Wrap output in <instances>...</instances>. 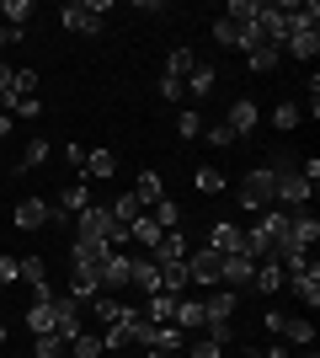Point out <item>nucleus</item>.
<instances>
[{
	"mask_svg": "<svg viewBox=\"0 0 320 358\" xmlns=\"http://www.w3.org/2000/svg\"><path fill=\"white\" fill-rule=\"evenodd\" d=\"M235 198H241V209L245 214H267V209H277V182H273V171L267 166H251L241 177V187H235Z\"/></svg>",
	"mask_w": 320,
	"mask_h": 358,
	"instance_id": "1",
	"label": "nucleus"
},
{
	"mask_svg": "<svg viewBox=\"0 0 320 358\" xmlns=\"http://www.w3.org/2000/svg\"><path fill=\"white\" fill-rule=\"evenodd\" d=\"M107 0H70L59 11V22H64V32H80V38H96V32L107 27Z\"/></svg>",
	"mask_w": 320,
	"mask_h": 358,
	"instance_id": "2",
	"label": "nucleus"
},
{
	"mask_svg": "<svg viewBox=\"0 0 320 358\" xmlns=\"http://www.w3.org/2000/svg\"><path fill=\"white\" fill-rule=\"evenodd\" d=\"M80 331H86V305L70 294H54V337L59 343H75Z\"/></svg>",
	"mask_w": 320,
	"mask_h": 358,
	"instance_id": "3",
	"label": "nucleus"
},
{
	"mask_svg": "<svg viewBox=\"0 0 320 358\" xmlns=\"http://www.w3.org/2000/svg\"><path fill=\"white\" fill-rule=\"evenodd\" d=\"M219 262H224V257L213 252V246H198V252H187V284L219 289Z\"/></svg>",
	"mask_w": 320,
	"mask_h": 358,
	"instance_id": "4",
	"label": "nucleus"
},
{
	"mask_svg": "<svg viewBox=\"0 0 320 358\" xmlns=\"http://www.w3.org/2000/svg\"><path fill=\"white\" fill-rule=\"evenodd\" d=\"M257 123H261V107L251 102V96H235V102H229L224 129H229L235 139H251V134H257Z\"/></svg>",
	"mask_w": 320,
	"mask_h": 358,
	"instance_id": "5",
	"label": "nucleus"
},
{
	"mask_svg": "<svg viewBox=\"0 0 320 358\" xmlns=\"http://www.w3.org/2000/svg\"><path fill=\"white\" fill-rule=\"evenodd\" d=\"M107 257H112V246H107L102 236H75L70 241V268H91L96 273Z\"/></svg>",
	"mask_w": 320,
	"mask_h": 358,
	"instance_id": "6",
	"label": "nucleus"
},
{
	"mask_svg": "<svg viewBox=\"0 0 320 358\" xmlns=\"http://www.w3.org/2000/svg\"><path fill=\"white\" fill-rule=\"evenodd\" d=\"M128 268H134V252H112L96 268V278H102V294H123L128 289Z\"/></svg>",
	"mask_w": 320,
	"mask_h": 358,
	"instance_id": "7",
	"label": "nucleus"
},
{
	"mask_svg": "<svg viewBox=\"0 0 320 358\" xmlns=\"http://www.w3.org/2000/svg\"><path fill=\"white\" fill-rule=\"evenodd\" d=\"M283 289H294V294H299V299L310 305V310H315V305H320V262L310 257V262H305L299 273H289V284H283Z\"/></svg>",
	"mask_w": 320,
	"mask_h": 358,
	"instance_id": "8",
	"label": "nucleus"
},
{
	"mask_svg": "<svg viewBox=\"0 0 320 358\" xmlns=\"http://www.w3.org/2000/svg\"><path fill=\"white\" fill-rule=\"evenodd\" d=\"M187 252H192V246H187L182 230H166V236H160V246L150 252V262H155V268H182Z\"/></svg>",
	"mask_w": 320,
	"mask_h": 358,
	"instance_id": "9",
	"label": "nucleus"
},
{
	"mask_svg": "<svg viewBox=\"0 0 320 358\" xmlns=\"http://www.w3.org/2000/svg\"><path fill=\"white\" fill-rule=\"evenodd\" d=\"M251 273H257V262H251L245 252H235V257L219 262V284L224 289H251Z\"/></svg>",
	"mask_w": 320,
	"mask_h": 358,
	"instance_id": "10",
	"label": "nucleus"
},
{
	"mask_svg": "<svg viewBox=\"0 0 320 358\" xmlns=\"http://www.w3.org/2000/svg\"><path fill=\"white\" fill-rule=\"evenodd\" d=\"M128 289H139V294H160V268L150 262V252H134V268H128Z\"/></svg>",
	"mask_w": 320,
	"mask_h": 358,
	"instance_id": "11",
	"label": "nucleus"
},
{
	"mask_svg": "<svg viewBox=\"0 0 320 358\" xmlns=\"http://www.w3.org/2000/svg\"><path fill=\"white\" fill-rule=\"evenodd\" d=\"M11 224L16 230H48V198H22L11 209Z\"/></svg>",
	"mask_w": 320,
	"mask_h": 358,
	"instance_id": "12",
	"label": "nucleus"
},
{
	"mask_svg": "<svg viewBox=\"0 0 320 358\" xmlns=\"http://www.w3.org/2000/svg\"><path fill=\"white\" fill-rule=\"evenodd\" d=\"M208 246L219 257H235V252H245V230H241V224H229V220H219L208 230Z\"/></svg>",
	"mask_w": 320,
	"mask_h": 358,
	"instance_id": "13",
	"label": "nucleus"
},
{
	"mask_svg": "<svg viewBox=\"0 0 320 358\" xmlns=\"http://www.w3.org/2000/svg\"><path fill=\"white\" fill-rule=\"evenodd\" d=\"M123 310H128V305H123L118 294H96L91 305H86V315H91V321H96V331H107V327H112V321H123Z\"/></svg>",
	"mask_w": 320,
	"mask_h": 358,
	"instance_id": "14",
	"label": "nucleus"
},
{
	"mask_svg": "<svg viewBox=\"0 0 320 358\" xmlns=\"http://www.w3.org/2000/svg\"><path fill=\"white\" fill-rule=\"evenodd\" d=\"M213 80H219V75H213V64H192V70H187V80H182V96H192V102H203V96H213Z\"/></svg>",
	"mask_w": 320,
	"mask_h": 358,
	"instance_id": "15",
	"label": "nucleus"
},
{
	"mask_svg": "<svg viewBox=\"0 0 320 358\" xmlns=\"http://www.w3.org/2000/svg\"><path fill=\"white\" fill-rule=\"evenodd\" d=\"M160 236H166V230L155 224V214H139V220L128 224V246H139V252H155V246H160Z\"/></svg>",
	"mask_w": 320,
	"mask_h": 358,
	"instance_id": "16",
	"label": "nucleus"
},
{
	"mask_svg": "<svg viewBox=\"0 0 320 358\" xmlns=\"http://www.w3.org/2000/svg\"><path fill=\"white\" fill-rule=\"evenodd\" d=\"M283 343H294V348H315V321L310 315H283V331H277Z\"/></svg>",
	"mask_w": 320,
	"mask_h": 358,
	"instance_id": "17",
	"label": "nucleus"
},
{
	"mask_svg": "<svg viewBox=\"0 0 320 358\" xmlns=\"http://www.w3.org/2000/svg\"><path fill=\"white\" fill-rule=\"evenodd\" d=\"M283 284H289V273L277 268L273 257H261V262H257V273H251V289H261V294H277Z\"/></svg>",
	"mask_w": 320,
	"mask_h": 358,
	"instance_id": "18",
	"label": "nucleus"
},
{
	"mask_svg": "<svg viewBox=\"0 0 320 358\" xmlns=\"http://www.w3.org/2000/svg\"><path fill=\"white\" fill-rule=\"evenodd\" d=\"M43 161H48V139H27V145H22V155L11 161V177H27V171H38Z\"/></svg>",
	"mask_w": 320,
	"mask_h": 358,
	"instance_id": "19",
	"label": "nucleus"
},
{
	"mask_svg": "<svg viewBox=\"0 0 320 358\" xmlns=\"http://www.w3.org/2000/svg\"><path fill=\"white\" fill-rule=\"evenodd\" d=\"M171 327H182V331H203V299L182 294V299H176V310H171Z\"/></svg>",
	"mask_w": 320,
	"mask_h": 358,
	"instance_id": "20",
	"label": "nucleus"
},
{
	"mask_svg": "<svg viewBox=\"0 0 320 358\" xmlns=\"http://www.w3.org/2000/svg\"><path fill=\"white\" fill-rule=\"evenodd\" d=\"M112 171H118V155H112V150H107V145L86 150V177H91V182H107V177H112Z\"/></svg>",
	"mask_w": 320,
	"mask_h": 358,
	"instance_id": "21",
	"label": "nucleus"
},
{
	"mask_svg": "<svg viewBox=\"0 0 320 358\" xmlns=\"http://www.w3.org/2000/svg\"><path fill=\"white\" fill-rule=\"evenodd\" d=\"M134 198H139V209H155V203L166 198V187H160V171H139V182H134Z\"/></svg>",
	"mask_w": 320,
	"mask_h": 358,
	"instance_id": "22",
	"label": "nucleus"
},
{
	"mask_svg": "<svg viewBox=\"0 0 320 358\" xmlns=\"http://www.w3.org/2000/svg\"><path fill=\"white\" fill-rule=\"evenodd\" d=\"M27 331L32 337H48V331H54V299H32L27 305Z\"/></svg>",
	"mask_w": 320,
	"mask_h": 358,
	"instance_id": "23",
	"label": "nucleus"
},
{
	"mask_svg": "<svg viewBox=\"0 0 320 358\" xmlns=\"http://www.w3.org/2000/svg\"><path fill=\"white\" fill-rule=\"evenodd\" d=\"M283 48H289V54H294V59H315V54H320V32H289V38H283Z\"/></svg>",
	"mask_w": 320,
	"mask_h": 358,
	"instance_id": "24",
	"label": "nucleus"
},
{
	"mask_svg": "<svg viewBox=\"0 0 320 358\" xmlns=\"http://www.w3.org/2000/svg\"><path fill=\"white\" fill-rule=\"evenodd\" d=\"M171 310H176V299L171 294H144V321H155V327H171Z\"/></svg>",
	"mask_w": 320,
	"mask_h": 358,
	"instance_id": "25",
	"label": "nucleus"
},
{
	"mask_svg": "<svg viewBox=\"0 0 320 358\" xmlns=\"http://www.w3.org/2000/svg\"><path fill=\"white\" fill-rule=\"evenodd\" d=\"M192 64H198V54H192V48H171V54H166V70H160V75H166V80H187V70H192Z\"/></svg>",
	"mask_w": 320,
	"mask_h": 358,
	"instance_id": "26",
	"label": "nucleus"
},
{
	"mask_svg": "<svg viewBox=\"0 0 320 358\" xmlns=\"http://www.w3.org/2000/svg\"><path fill=\"white\" fill-rule=\"evenodd\" d=\"M16 273H22V284H27V289L48 284V262H43V257H16Z\"/></svg>",
	"mask_w": 320,
	"mask_h": 358,
	"instance_id": "27",
	"label": "nucleus"
},
{
	"mask_svg": "<svg viewBox=\"0 0 320 358\" xmlns=\"http://www.w3.org/2000/svg\"><path fill=\"white\" fill-rule=\"evenodd\" d=\"M27 96H38V70H16V75H11V96H6V107H11V102H27Z\"/></svg>",
	"mask_w": 320,
	"mask_h": 358,
	"instance_id": "28",
	"label": "nucleus"
},
{
	"mask_svg": "<svg viewBox=\"0 0 320 358\" xmlns=\"http://www.w3.org/2000/svg\"><path fill=\"white\" fill-rule=\"evenodd\" d=\"M70 358H107V348H102V331H80L75 343H70Z\"/></svg>",
	"mask_w": 320,
	"mask_h": 358,
	"instance_id": "29",
	"label": "nucleus"
},
{
	"mask_svg": "<svg viewBox=\"0 0 320 358\" xmlns=\"http://www.w3.org/2000/svg\"><path fill=\"white\" fill-rule=\"evenodd\" d=\"M299 118H305V113H299V102H277V107H273V129H277V134H294V129H299Z\"/></svg>",
	"mask_w": 320,
	"mask_h": 358,
	"instance_id": "30",
	"label": "nucleus"
},
{
	"mask_svg": "<svg viewBox=\"0 0 320 358\" xmlns=\"http://www.w3.org/2000/svg\"><path fill=\"white\" fill-rule=\"evenodd\" d=\"M257 11H261V0H229V6H224V16L235 22V27H251Z\"/></svg>",
	"mask_w": 320,
	"mask_h": 358,
	"instance_id": "31",
	"label": "nucleus"
},
{
	"mask_svg": "<svg viewBox=\"0 0 320 358\" xmlns=\"http://www.w3.org/2000/svg\"><path fill=\"white\" fill-rule=\"evenodd\" d=\"M144 214H155V224H160V230H176V224H182V203H171V198H160V203H155V209H144Z\"/></svg>",
	"mask_w": 320,
	"mask_h": 358,
	"instance_id": "32",
	"label": "nucleus"
},
{
	"mask_svg": "<svg viewBox=\"0 0 320 358\" xmlns=\"http://www.w3.org/2000/svg\"><path fill=\"white\" fill-rule=\"evenodd\" d=\"M107 209H112V220H118V224H134L139 214H144V209H139V198H134V193H123V198H112V203H107Z\"/></svg>",
	"mask_w": 320,
	"mask_h": 358,
	"instance_id": "33",
	"label": "nucleus"
},
{
	"mask_svg": "<svg viewBox=\"0 0 320 358\" xmlns=\"http://www.w3.org/2000/svg\"><path fill=\"white\" fill-rule=\"evenodd\" d=\"M192 182H198V193H224V171H219V166H198V177H192Z\"/></svg>",
	"mask_w": 320,
	"mask_h": 358,
	"instance_id": "34",
	"label": "nucleus"
},
{
	"mask_svg": "<svg viewBox=\"0 0 320 358\" xmlns=\"http://www.w3.org/2000/svg\"><path fill=\"white\" fill-rule=\"evenodd\" d=\"M176 134H182V139H203V113H198V107H182V118H176Z\"/></svg>",
	"mask_w": 320,
	"mask_h": 358,
	"instance_id": "35",
	"label": "nucleus"
},
{
	"mask_svg": "<svg viewBox=\"0 0 320 358\" xmlns=\"http://www.w3.org/2000/svg\"><path fill=\"white\" fill-rule=\"evenodd\" d=\"M32 358H70V343H59V337L48 331V337H38V343H32Z\"/></svg>",
	"mask_w": 320,
	"mask_h": 358,
	"instance_id": "36",
	"label": "nucleus"
},
{
	"mask_svg": "<svg viewBox=\"0 0 320 358\" xmlns=\"http://www.w3.org/2000/svg\"><path fill=\"white\" fill-rule=\"evenodd\" d=\"M213 43L219 48H241V27H235L229 16H219V22H213Z\"/></svg>",
	"mask_w": 320,
	"mask_h": 358,
	"instance_id": "37",
	"label": "nucleus"
},
{
	"mask_svg": "<svg viewBox=\"0 0 320 358\" xmlns=\"http://www.w3.org/2000/svg\"><path fill=\"white\" fill-rule=\"evenodd\" d=\"M0 6H6V27H27L32 0H0Z\"/></svg>",
	"mask_w": 320,
	"mask_h": 358,
	"instance_id": "38",
	"label": "nucleus"
},
{
	"mask_svg": "<svg viewBox=\"0 0 320 358\" xmlns=\"http://www.w3.org/2000/svg\"><path fill=\"white\" fill-rule=\"evenodd\" d=\"M150 348H160V353H182V327H160Z\"/></svg>",
	"mask_w": 320,
	"mask_h": 358,
	"instance_id": "39",
	"label": "nucleus"
},
{
	"mask_svg": "<svg viewBox=\"0 0 320 358\" xmlns=\"http://www.w3.org/2000/svg\"><path fill=\"white\" fill-rule=\"evenodd\" d=\"M187 358H224V343H213V337H198L192 348H182Z\"/></svg>",
	"mask_w": 320,
	"mask_h": 358,
	"instance_id": "40",
	"label": "nucleus"
},
{
	"mask_svg": "<svg viewBox=\"0 0 320 358\" xmlns=\"http://www.w3.org/2000/svg\"><path fill=\"white\" fill-rule=\"evenodd\" d=\"M203 139H208V145H219V150H224V145H235V134H229L224 123H203Z\"/></svg>",
	"mask_w": 320,
	"mask_h": 358,
	"instance_id": "41",
	"label": "nucleus"
},
{
	"mask_svg": "<svg viewBox=\"0 0 320 358\" xmlns=\"http://www.w3.org/2000/svg\"><path fill=\"white\" fill-rule=\"evenodd\" d=\"M6 113H11V118H38V113H43V102H38V96H27V102H11Z\"/></svg>",
	"mask_w": 320,
	"mask_h": 358,
	"instance_id": "42",
	"label": "nucleus"
},
{
	"mask_svg": "<svg viewBox=\"0 0 320 358\" xmlns=\"http://www.w3.org/2000/svg\"><path fill=\"white\" fill-rule=\"evenodd\" d=\"M22 284V273H16V257H0V289Z\"/></svg>",
	"mask_w": 320,
	"mask_h": 358,
	"instance_id": "43",
	"label": "nucleus"
},
{
	"mask_svg": "<svg viewBox=\"0 0 320 358\" xmlns=\"http://www.w3.org/2000/svg\"><path fill=\"white\" fill-rule=\"evenodd\" d=\"M310 118H320V75H310ZM305 107H299V113H305Z\"/></svg>",
	"mask_w": 320,
	"mask_h": 358,
	"instance_id": "44",
	"label": "nucleus"
},
{
	"mask_svg": "<svg viewBox=\"0 0 320 358\" xmlns=\"http://www.w3.org/2000/svg\"><path fill=\"white\" fill-rule=\"evenodd\" d=\"M64 161H70L80 177H86V145H70V150H64Z\"/></svg>",
	"mask_w": 320,
	"mask_h": 358,
	"instance_id": "45",
	"label": "nucleus"
},
{
	"mask_svg": "<svg viewBox=\"0 0 320 358\" xmlns=\"http://www.w3.org/2000/svg\"><path fill=\"white\" fill-rule=\"evenodd\" d=\"M160 96H166V102H182V80H166V75H160Z\"/></svg>",
	"mask_w": 320,
	"mask_h": 358,
	"instance_id": "46",
	"label": "nucleus"
},
{
	"mask_svg": "<svg viewBox=\"0 0 320 358\" xmlns=\"http://www.w3.org/2000/svg\"><path fill=\"white\" fill-rule=\"evenodd\" d=\"M257 358H294V353H289V348H283V343H273V348H267V353H257Z\"/></svg>",
	"mask_w": 320,
	"mask_h": 358,
	"instance_id": "47",
	"label": "nucleus"
},
{
	"mask_svg": "<svg viewBox=\"0 0 320 358\" xmlns=\"http://www.w3.org/2000/svg\"><path fill=\"white\" fill-rule=\"evenodd\" d=\"M0 139H11V113L0 107Z\"/></svg>",
	"mask_w": 320,
	"mask_h": 358,
	"instance_id": "48",
	"label": "nucleus"
},
{
	"mask_svg": "<svg viewBox=\"0 0 320 358\" xmlns=\"http://www.w3.org/2000/svg\"><path fill=\"white\" fill-rule=\"evenodd\" d=\"M294 358H320V353H315V348H305V353H294Z\"/></svg>",
	"mask_w": 320,
	"mask_h": 358,
	"instance_id": "49",
	"label": "nucleus"
},
{
	"mask_svg": "<svg viewBox=\"0 0 320 358\" xmlns=\"http://www.w3.org/2000/svg\"><path fill=\"white\" fill-rule=\"evenodd\" d=\"M0 348H6V327H0Z\"/></svg>",
	"mask_w": 320,
	"mask_h": 358,
	"instance_id": "50",
	"label": "nucleus"
},
{
	"mask_svg": "<svg viewBox=\"0 0 320 358\" xmlns=\"http://www.w3.org/2000/svg\"><path fill=\"white\" fill-rule=\"evenodd\" d=\"M171 358H187V353H171Z\"/></svg>",
	"mask_w": 320,
	"mask_h": 358,
	"instance_id": "51",
	"label": "nucleus"
},
{
	"mask_svg": "<svg viewBox=\"0 0 320 358\" xmlns=\"http://www.w3.org/2000/svg\"><path fill=\"white\" fill-rule=\"evenodd\" d=\"M0 294H6V289H0Z\"/></svg>",
	"mask_w": 320,
	"mask_h": 358,
	"instance_id": "52",
	"label": "nucleus"
}]
</instances>
